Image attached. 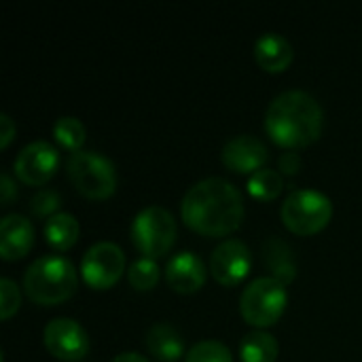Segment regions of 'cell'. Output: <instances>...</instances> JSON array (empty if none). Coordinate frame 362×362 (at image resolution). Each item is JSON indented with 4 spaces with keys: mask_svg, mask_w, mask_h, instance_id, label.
I'll list each match as a JSON object with an SVG mask.
<instances>
[{
    "mask_svg": "<svg viewBox=\"0 0 362 362\" xmlns=\"http://www.w3.org/2000/svg\"><path fill=\"white\" fill-rule=\"evenodd\" d=\"M255 59L267 72H282L293 62V45L278 32H265L255 42Z\"/></svg>",
    "mask_w": 362,
    "mask_h": 362,
    "instance_id": "cell-15",
    "label": "cell"
},
{
    "mask_svg": "<svg viewBox=\"0 0 362 362\" xmlns=\"http://www.w3.org/2000/svg\"><path fill=\"white\" fill-rule=\"evenodd\" d=\"M144 341H146V350L157 361L174 362L185 354L182 335L170 322H157V325L148 327Z\"/></svg>",
    "mask_w": 362,
    "mask_h": 362,
    "instance_id": "cell-17",
    "label": "cell"
},
{
    "mask_svg": "<svg viewBox=\"0 0 362 362\" xmlns=\"http://www.w3.org/2000/svg\"><path fill=\"white\" fill-rule=\"evenodd\" d=\"M62 206V197L53 189H40L30 197V212L38 218H51L57 214V208Z\"/></svg>",
    "mask_w": 362,
    "mask_h": 362,
    "instance_id": "cell-24",
    "label": "cell"
},
{
    "mask_svg": "<svg viewBox=\"0 0 362 362\" xmlns=\"http://www.w3.org/2000/svg\"><path fill=\"white\" fill-rule=\"evenodd\" d=\"M278 168L284 172V174H297L299 172V168H301V157L295 153V151H286V153H282L280 155V159H278Z\"/></svg>",
    "mask_w": 362,
    "mask_h": 362,
    "instance_id": "cell-26",
    "label": "cell"
},
{
    "mask_svg": "<svg viewBox=\"0 0 362 362\" xmlns=\"http://www.w3.org/2000/svg\"><path fill=\"white\" fill-rule=\"evenodd\" d=\"M13 136H15V121L6 112H0V146L2 148L8 146Z\"/></svg>",
    "mask_w": 362,
    "mask_h": 362,
    "instance_id": "cell-28",
    "label": "cell"
},
{
    "mask_svg": "<svg viewBox=\"0 0 362 362\" xmlns=\"http://www.w3.org/2000/svg\"><path fill=\"white\" fill-rule=\"evenodd\" d=\"M180 216L197 233L221 238L242 225L244 199L240 189L218 176L195 182L180 204Z\"/></svg>",
    "mask_w": 362,
    "mask_h": 362,
    "instance_id": "cell-1",
    "label": "cell"
},
{
    "mask_svg": "<svg viewBox=\"0 0 362 362\" xmlns=\"http://www.w3.org/2000/svg\"><path fill=\"white\" fill-rule=\"evenodd\" d=\"M159 278H161V269L155 263V259L148 257L136 259L127 269V280L136 291H151L153 286H157Z\"/></svg>",
    "mask_w": 362,
    "mask_h": 362,
    "instance_id": "cell-22",
    "label": "cell"
},
{
    "mask_svg": "<svg viewBox=\"0 0 362 362\" xmlns=\"http://www.w3.org/2000/svg\"><path fill=\"white\" fill-rule=\"evenodd\" d=\"M187 362H233V354L225 344L216 339H204L189 348Z\"/></svg>",
    "mask_w": 362,
    "mask_h": 362,
    "instance_id": "cell-23",
    "label": "cell"
},
{
    "mask_svg": "<svg viewBox=\"0 0 362 362\" xmlns=\"http://www.w3.org/2000/svg\"><path fill=\"white\" fill-rule=\"evenodd\" d=\"M78 221L70 212H57L45 223V240L55 250H68L78 240Z\"/></svg>",
    "mask_w": 362,
    "mask_h": 362,
    "instance_id": "cell-18",
    "label": "cell"
},
{
    "mask_svg": "<svg viewBox=\"0 0 362 362\" xmlns=\"http://www.w3.org/2000/svg\"><path fill=\"white\" fill-rule=\"evenodd\" d=\"M261 257H263L267 272H272V278L280 280L284 286L297 278V261H295L293 248L284 240L267 238L261 246Z\"/></svg>",
    "mask_w": 362,
    "mask_h": 362,
    "instance_id": "cell-16",
    "label": "cell"
},
{
    "mask_svg": "<svg viewBox=\"0 0 362 362\" xmlns=\"http://www.w3.org/2000/svg\"><path fill=\"white\" fill-rule=\"evenodd\" d=\"M280 216L288 231L297 235H314L329 225L333 216V204L322 191L295 189L284 199Z\"/></svg>",
    "mask_w": 362,
    "mask_h": 362,
    "instance_id": "cell-5",
    "label": "cell"
},
{
    "mask_svg": "<svg viewBox=\"0 0 362 362\" xmlns=\"http://www.w3.org/2000/svg\"><path fill=\"white\" fill-rule=\"evenodd\" d=\"M17 197V187L13 182V178L8 176V172H2L0 174V199H2V206H11V202Z\"/></svg>",
    "mask_w": 362,
    "mask_h": 362,
    "instance_id": "cell-27",
    "label": "cell"
},
{
    "mask_svg": "<svg viewBox=\"0 0 362 362\" xmlns=\"http://www.w3.org/2000/svg\"><path fill=\"white\" fill-rule=\"evenodd\" d=\"M87 129L83 125L81 119L76 117H59L53 123V138L57 140V144H62L68 151H81V144L85 142Z\"/></svg>",
    "mask_w": 362,
    "mask_h": 362,
    "instance_id": "cell-21",
    "label": "cell"
},
{
    "mask_svg": "<svg viewBox=\"0 0 362 362\" xmlns=\"http://www.w3.org/2000/svg\"><path fill=\"white\" fill-rule=\"evenodd\" d=\"M125 272V252L115 242H95L81 261V276L87 286L106 291L115 286Z\"/></svg>",
    "mask_w": 362,
    "mask_h": 362,
    "instance_id": "cell-8",
    "label": "cell"
},
{
    "mask_svg": "<svg viewBox=\"0 0 362 362\" xmlns=\"http://www.w3.org/2000/svg\"><path fill=\"white\" fill-rule=\"evenodd\" d=\"M57 168H59V153L47 140H34L25 144L13 161L15 176L32 187H40L47 180H51Z\"/></svg>",
    "mask_w": 362,
    "mask_h": 362,
    "instance_id": "cell-9",
    "label": "cell"
},
{
    "mask_svg": "<svg viewBox=\"0 0 362 362\" xmlns=\"http://www.w3.org/2000/svg\"><path fill=\"white\" fill-rule=\"evenodd\" d=\"M165 282L176 293H195L206 282V265L195 252L180 250L165 265Z\"/></svg>",
    "mask_w": 362,
    "mask_h": 362,
    "instance_id": "cell-13",
    "label": "cell"
},
{
    "mask_svg": "<svg viewBox=\"0 0 362 362\" xmlns=\"http://www.w3.org/2000/svg\"><path fill=\"white\" fill-rule=\"evenodd\" d=\"M278 341L267 331H250L240 344L242 362H274L278 358Z\"/></svg>",
    "mask_w": 362,
    "mask_h": 362,
    "instance_id": "cell-19",
    "label": "cell"
},
{
    "mask_svg": "<svg viewBox=\"0 0 362 362\" xmlns=\"http://www.w3.org/2000/svg\"><path fill=\"white\" fill-rule=\"evenodd\" d=\"M21 305V293L11 278H0V318L8 320Z\"/></svg>",
    "mask_w": 362,
    "mask_h": 362,
    "instance_id": "cell-25",
    "label": "cell"
},
{
    "mask_svg": "<svg viewBox=\"0 0 362 362\" xmlns=\"http://www.w3.org/2000/svg\"><path fill=\"white\" fill-rule=\"evenodd\" d=\"M252 265L250 248L242 240H225L210 255V272L223 286L240 284Z\"/></svg>",
    "mask_w": 362,
    "mask_h": 362,
    "instance_id": "cell-11",
    "label": "cell"
},
{
    "mask_svg": "<svg viewBox=\"0 0 362 362\" xmlns=\"http://www.w3.org/2000/svg\"><path fill=\"white\" fill-rule=\"evenodd\" d=\"M72 187L89 199H106L117 189L115 163L98 151H74L66 161Z\"/></svg>",
    "mask_w": 362,
    "mask_h": 362,
    "instance_id": "cell-4",
    "label": "cell"
},
{
    "mask_svg": "<svg viewBox=\"0 0 362 362\" xmlns=\"http://www.w3.org/2000/svg\"><path fill=\"white\" fill-rule=\"evenodd\" d=\"M112 362H148L142 354H138V352H121L119 356H115V361Z\"/></svg>",
    "mask_w": 362,
    "mask_h": 362,
    "instance_id": "cell-29",
    "label": "cell"
},
{
    "mask_svg": "<svg viewBox=\"0 0 362 362\" xmlns=\"http://www.w3.org/2000/svg\"><path fill=\"white\" fill-rule=\"evenodd\" d=\"M223 163L231 170V172H242V174H248V172H259L267 157H269V151L265 146L263 140H259L257 136H250V134H242V136H235L231 138L225 146H223Z\"/></svg>",
    "mask_w": 362,
    "mask_h": 362,
    "instance_id": "cell-12",
    "label": "cell"
},
{
    "mask_svg": "<svg viewBox=\"0 0 362 362\" xmlns=\"http://www.w3.org/2000/svg\"><path fill=\"white\" fill-rule=\"evenodd\" d=\"M78 274L66 257L45 255L34 259L23 274V291L38 305H57L74 295Z\"/></svg>",
    "mask_w": 362,
    "mask_h": 362,
    "instance_id": "cell-3",
    "label": "cell"
},
{
    "mask_svg": "<svg viewBox=\"0 0 362 362\" xmlns=\"http://www.w3.org/2000/svg\"><path fill=\"white\" fill-rule=\"evenodd\" d=\"M282 189H284V180L280 172L269 170V168H261L248 178V193L261 202L276 199L282 193Z\"/></svg>",
    "mask_w": 362,
    "mask_h": 362,
    "instance_id": "cell-20",
    "label": "cell"
},
{
    "mask_svg": "<svg viewBox=\"0 0 362 362\" xmlns=\"http://www.w3.org/2000/svg\"><path fill=\"white\" fill-rule=\"evenodd\" d=\"M286 301H288L286 286L272 276H261L248 282L246 288L242 291L240 312L248 325L265 329L272 327L282 316Z\"/></svg>",
    "mask_w": 362,
    "mask_h": 362,
    "instance_id": "cell-6",
    "label": "cell"
},
{
    "mask_svg": "<svg viewBox=\"0 0 362 362\" xmlns=\"http://www.w3.org/2000/svg\"><path fill=\"white\" fill-rule=\"evenodd\" d=\"M34 244V225L23 214H6L0 221V257L17 261L30 252Z\"/></svg>",
    "mask_w": 362,
    "mask_h": 362,
    "instance_id": "cell-14",
    "label": "cell"
},
{
    "mask_svg": "<svg viewBox=\"0 0 362 362\" xmlns=\"http://www.w3.org/2000/svg\"><path fill=\"white\" fill-rule=\"evenodd\" d=\"M176 221L163 206H146L132 221V240L136 248L148 259H157L170 252L176 242Z\"/></svg>",
    "mask_w": 362,
    "mask_h": 362,
    "instance_id": "cell-7",
    "label": "cell"
},
{
    "mask_svg": "<svg viewBox=\"0 0 362 362\" xmlns=\"http://www.w3.org/2000/svg\"><path fill=\"white\" fill-rule=\"evenodd\" d=\"M325 112L318 100L303 89H286L276 95L265 112V132L286 148H301L318 140Z\"/></svg>",
    "mask_w": 362,
    "mask_h": 362,
    "instance_id": "cell-2",
    "label": "cell"
},
{
    "mask_svg": "<svg viewBox=\"0 0 362 362\" xmlns=\"http://www.w3.org/2000/svg\"><path fill=\"white\" fill-rule=\"evenodd\" d=\"M45 346L59 361H81L89 352L87 331L72 318H53L45 327Z\"/></svg>",
    "mask_w": 362,
    "mask_h": 362,
    "instance_id": "cell-10",
    "label": "cell"
}]
</instances>
